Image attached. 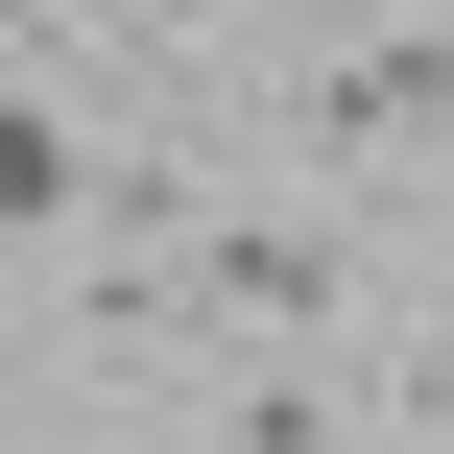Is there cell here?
<instances>
[{
  "instance_id": "cell-1",
  "label": "cell",
  "mask_w": 454,
  "mask_h": 454,
  "mask_svg": "<svg viewBox=\"0 0 454 454\" xmlns=\"http://www.w3.org/2000/svg\"><path fill=\"white\" fill-rule=\"evenodd\" d=\"M287 144L311 168H431L454 144V24H383V0H335V24H287Z\"/></svg>"
},
{
  "instance_id": "cell-4",
  "label": "cell",
  "mask_w": 454,
  "mask_h": 454,
  "mask_svg": "<svg viewBox=\"0 0 454 454\" xmlns=\"http://www.w3.org/2000/svg\"><path fill=\"white\" fill-rule=\"evenodd\" d=\"M431 407H454V359H431Z\"/></svg>"
},
{
  "instance_id": "cell-2",
  "label": "cell",
  "mask_w": 454,
  "mask_h": 454,
  "mask_svg": "<svg viewBox=\"0 0 454 454\" xmlns=\"http://www.w3.org/2000/svg\"><path fill=\"white\" fill-rule=\"evenodd\" d=\"M168 311H239V335H311V311H359V239H335V215H192Z\"/></svg>"
},
{
  "instance_id": "cell-3",
  "label": "cell",
  "mask_w": 454,
  "mask_h": 454,
  "mask_svg": "<svg viewBox=\"0 0 454 454\" xmlns=\"http://www.w3.org/2000/svg\"><path fill=\"white\" fill-rule=\"evenodd\" d=\"M144 24H192V0H144Z\"/></svg>"
}]
</instances>
